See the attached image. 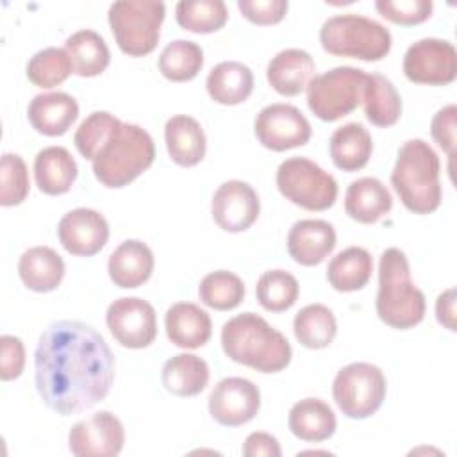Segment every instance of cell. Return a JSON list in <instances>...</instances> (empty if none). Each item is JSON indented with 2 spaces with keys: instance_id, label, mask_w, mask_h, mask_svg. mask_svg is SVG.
<instances>
[{
  "instance_id": "cell-35",
  "label": "cell",
  "mask_w": 457,
  "mask_h": 457,
  "mask_svg": "<svg viewBox=\"0 0 457 457\" xmlns=\"http://www.w3.org/2000/svg\"><path fill=\"white\" fill-rule=\"evenodd\" d=\"M204 66V50L189 39L168 43L159 55V71L171 82H186L198 75Z\"/></svg>"
},
{
  "instance_id": "cell-5",
  "label": "cell",
  "mask_w": 457,
  "mask_h": 457,
  "mask_svg": "<svg viewBox=\"0 0 457 457\" xmlns=\"http://www.w3.org/2000/svg\"><path fill=\"white\" fill-rule=\"evenodd\" d=\"M154 157L152 136L139 125L120 121L95 154L93 173L105 187L118 189L146 171Z\"/></svg>"
},
{
  "instance_id": "cell-41",
  "label": "cell",
  "mask_w": 457,
  "mask_h": 457,
  "mask_svg": "<svg viewBox=\"0 0 457 457\" xmlns=\"http://www.w3.org/2000/svg\"><path fill=\"white\" fill-rule=\"evenodd\" d=\"M0 204L12 207L21 204L29 195V170L18 154H4L0 164Z\"/></svg>"
},
{
  "instance_id": "cell-20",
  "label": "cell",
  "mask_w": 457,
  "mask_h": 457,
  "mask_svg": "<svg viewBox=\"0 0 457 457\" xmlns=\"http://www.w3.org/2000/svg\"><path fill=\"white\" fill-rule=\"evenodd\" d=\"M154 264V253L146 243L139 239H127L109 255L107 271L114 286L134 289L150 278Z\"/></svg>"
},
{
  "instance_id": "cell-12",
  "label": "cell",
  "mask_w": 457,
  "mask_h": 457,
  "mask_svg": "<svg viewBox=\"0 0 457 457\" xmlns=\"http://www.w3.org/2000/svg\"><path fill=\"white\" fill-rule=\"evenodd\" d=\"M253 132L264 148L284 152L305 145L312 129L302 111L291 104H270L259 111Z\"/></svg>"
},
{
  "instance_id": "cell-7",
  "label": "cell",
  "mask_w": 457,
  "mask_h": 457,
  "mask_svg": "<svg viewBox=\"0 0 457 457\" xmlns=\"http://www.w3.org/2000/svg\"><path fill=\"white\" fill-rule=\"evenodd\" d=\"M166 7L161 0H118L107 20L120 50L132 57L154 52L159 43Z\"/></svg>"
},
{
  "instance_id": "cell-27",
  "label": "cell",
  "mask_w": 457,
  "mask_h": 457,
  "mask_svg": "<svg viewBox=\"0 0 457 457\" xmlns=\"http://www.w3.org/2000/svg\"><path fill=\"white\" fill-rule=\"evenodd\" d=\"M205 87L216 104L237 105L252 95L253 73L239 61H223L209 71Z\"/></svg>"
},
{
  "instance_id": "cell-23",
  "label": "cell",
  "mask_w": 457,
  "mask_h": 457,
  "mask_svg": "<svg viewBox=\"0 0 457 457\" xmlns=\"http://www.w3.org/2000/svg\"><path fill=\"white\" fill-rule=\"evenodd\" d=\"M164 141L171 161L179 166L191 168L205 157L207 139L202 125L193 116H171L164 125Z\"/></svg>"
},
{
  "instance_id": "cell-14",
  "label": "cell",
  "mask_w": 457,
  "mask_h": 457,
  "mask_svg": "<svg viewBox=\"0 0 457 457\" xmlns=\"http://www.w3.org/2000/svg\"><path fill=\"white\" fill-rule=\"evenodd\" d=\"M125 430L109 411H98L77 421L68 434V448L77 457H114L121 452Z\"/></svg>"
},
{
  "instance_id": "cell-1",
  "label": "cell",
  "mask_w": 457,
  "mask_h": 457,
  "mask_svg": "<svg viewBox=\"0 0 457 457\" xmlns=\"http://www.w3.org/2000/svg\"><path fill=\"white\" fill-rule=\"evenodd\" d=\"M34 380L43 403L54 412H84L111 391L114 355L93 327L73 320L54 321L39 336Z\"/></svg>"
},
{
  "instance_id": "cell-31",
  "label": "cell",
  "mask_w": 457,
  "mask_h": 457,
  "mask_svg": "<svg viewBox=\"0 0 457 457\" xmlns=\"http://www.w3.org/2000/svg\"><path fill=\"white\" fill-rule=\"evenodd\" d=\"M161 380L171 395L195 396L202 393L209 382V366L195 353H179L164 362Z\"/></svg>"
},
{
  "instance_id": "cell-34",
  "label": "cell",
  "mask_w": 457,
  "mask_h": 457,
  "mask_svg": "<svg viewBox=\"0 0 457 457\" xmlns=\"http://www.w3.org/2000/svg\"><path fill=\"white\" fill-rule=\"evenodd\" d=\"M293 332L298 343L305 348H327L337 332L336 316L323 303H309L296 312L293 320Z\"/></svg>"
},
{
  "instance_id": "cell-40",
  "label": "cell",
  "mask_w": 457,
  "mask_h": 457,
  "mask_svg": "<svg viewBox=\"0 0 457 457\" xmlns=\"http://www.w3.org/2000/svg\"><path fill=\"white\" fill-rule=\"evenodd\" d=\"M120 125V120L107 111L91 112L75 130L73 143L79 154L84 159L93 161L95 154L102 146V143L109 137V134Z\"/></svg>"
},
{
  "instance_id": "cell-21",
  "label": "cell",
  "mask_w": 457,
  "mask_h": 457,
  "mask_svg": "<svg viewBox=\"0 0 457 457\" xmlns=\"http://www.w3.org/2000/svg\"><path fill=\"white\" fill-rule=\"evenodd\" d=\"M27 116L39 134L62 136L77 120L79 104L64 91L41 93L30 100Z\"/></svg>"
},
{
  "instance_id": "cell-33",
  "label": "cell",
  "mask_w": 457,
  "mask_h": 457,
  "mask_svg": "<svg viewBox=\"0 0 457 457\" xmlns=\"http://www.w3.org/2000/svg\"><path fill=\"white\" fill-rule=\"evenodd\" d=\"M364 114L377 127H391L402 116V98L393 82L380 75H368L362 93Z\"/></svg>"
},
{
  "instance_id": "cell-46",
  "label": "cell",
  "mask_w": 457,
  "mask_h": 457,
  "mask_svg": "<svg viewBox=\"0 0 457 457\" xmlns=\"http://www.w3.org/2000/svg\"><path fill=\"white\" fill-rule=\"evenodd\" d=\"M245 457H280L282 450L275 436L268 432H252L243 443Z\"/></svg>"
},
{
  "instance_id": "cell-9",
  "label": "cell",
  "mask_w": 457,
  "mask_h": 457,
  "mask_svg": "<svg viewBox=\"0 0 457 457\" xmlns=\"http://www.w3.org/2000/svg\"><path fill=\"white\" fill-rule=\"evenodd\" d=\"M275 180L282 196L307 211H325L337 198L336 179L307 157L282 161Z\"/></svg>"
},
{
  "instance_id": "cell-11",
  "label": "cell",
  "mask_w": 457,
  "mask_h": 457,
  "mask_svg": "<svg viewBox=\"0 0 457 457\" xmlns=\"http://www.w3.org/2000/svg\"><path fill=\"white\" fill-rule=\"evenodd\" d=\"M403 73L411 82L446 86L457 77L455 46L439 37H423L412 43L403 55Z\"/></svg>"
},
{
  "instance_id": "cell-4",
  "label": "cell",
  "mask_w": 457,
  "mask_h": 457,
  "mask_svg": "<svg viewBox=\"0 0 457 457\" xmlns=\"http://www.w3.org/2000/svg\"><path fill=\"white\" fill-rule=\"evenodd\" d=\"M391 184L405 209L414 214H430L441 204L439 157L423 139L405 141L391 171Z\"/></svg>"
},
{
  "instance_id": "cell-25",
  "label": "cell",
  "mask_w": 457,
  "mask_h": 457,
  "mask_svg": "<svg viewBox=\"0 0 457 457\" xmlns=\"http://www.w3.org/2000/svg\"><path fill=\"white\" fill-rule=\"evenodd\" d=\"M18 275L36 293L54 291L64 277V261L50 246H32L18 261Z\"/></svg>"
},
{
  "instance_id": "cell-32",
  "label": "cell",
  "mask_w": 457,
  "mask_h": 457,
  "mask_svg": "<svg viewBox=\"0 0 457 457\" xmlns=\"http://www.w3.org/2000/svg\"><path fill=\"white\" fill-rule=\"evenodd\" d=\"M64 50L71 61L73 73L80 77H96L109 66L111 52L105 39L91 30H77L73 32L66 43Z\"/></svg>"
},
{
  "instance_id": "cell-15",
  "label": "cell",
  "mask_w": 457,
  "mask_h": 457,
  "mask_svg": "<svg viewBox=\"0 0 457 457\" xmlns=\"http://www.w3.org/2000/svg\"><path fill=\"white\" fill-rule=\"evenodd\" d=\"M261 409L259 387L243 377L220 380L209 395V412L223 427H239L255 418Z\"/></svg>"
},
{
  "instance_id": "cell-26",
  "label": "cell",
  "mask_w": 457,
  "mask_h": 457,
  "mask_svg": "<svg viewBox=\"0 0 457 457\" xmlns=\"http://www.w3.org/2000/svg\"><path fill=\"white\" fill-rule=\"evenodd\" d=\"M328 152L336 168L343 171H357L368 164L373 152V141L362 123L352 121L332 132Z\"/></svg>"
},
{
  "instance_id": "cell-38",
  "label": "cell",
  "mask_w": 457,
  "mask_h": 457,
  "mask_svg": "<svg viewBox=\"0 0 457 457\" xmlns=\"http://www.w3.org/2000/svg\"><path fill=\"white\" fill-rule=\"evenodd\" d=\"M300 287L298 280L284 270L264 271L255 286L259 303L270 312H282L295 305Z\"/></svg>"
},
{
  "instance_id": "cell-28",
  "label": "cell",
  "mask_w": 457,
  "mask_h": 457,
  "mask_svg": "<svg viewBox=\"0 0 457 457\" xmlns=\"http://www.w3.org/2000/svg\"><path fill=\"white\" fill-rule=\"evenodd\" d=\"M77 162L64 146H46L34 159V179L45 195L70 191L77 179Z\"/></svg>"
},
{
  "instance_id": "cell-17",
  "label": "cell",
  "mask_w": 457,
  "mask_h": 457,
  "mask_svg": "<svg viewBox=\"0 0 457 457\" xmlns=\"http://www.w3.org/2000/svg\"><path fill=\"white\" fill-rule=\"evenodd\" d=\"M57 236L64 250L71 255L91 257L105 246L109 239V223L98 211L79 207L61 218Z\"/></svg>"
},
{
  "instance_id": "cell-18",
  "label": "cell",
  "mask_w": 457,
  "mask_h": 457,
  "mask_svg": "<svg viewBox=\"0 0 457 457\" xmlns=\"http://www.w3.org/2000/svg\"><path fill=\"white\" fill-rule=\"evenodd\" d=\"M336 246V230L325 220H298L287 234V252L302 266L320 264Z\"/></svg>"
},
{
  "instance_id": "cell-24",
  "label": "cell",
  "mask_w": 457,
  "mask_h": 457,
  "mask_svg": "<svg viewBox=\"0 0 457 457\" xmlns=\"http://www.w3.org/2000/svg\"><path fill=\"white\" fill-rule=\"evenodd\" d=\"M393 207L389 189L375 177H361L346 187L345 211L359 223H375Z\"/></svg>"
},
{
  "instance_id": "cell-45",
  "label": "cell",
  "mask_w": 457,
  "mask_h": 457,
  "mask_svg": "<svg viewBox=\"0 0 457 457\" xmlns=\"http://www.w3.org/2000/svg\"><path fill=\"white\" fill-rule=\"evenodd\" d=\"M0 377L2 380H14L21 375L25 366V346L20 337L9 334H4L0 337Z\"/></svg>"
},
{
  "instance_id": "cell-36",
  "label": "cell",
  "mask_w": 457,
  "mask_h": 457,
  "mask_svg": "<svg viewBox=\"0 0 457 457\" xmlns=\"http://www.w3.org/2000/svg\"><path fill=\"white\" fill-rule=\"evenodd\" d=\"M175 18L184 30L209 34L227 23L228 11L223 0H180L175 5Z\"/></svg>"
},
{
  "instance_id": "cell-2",
  "label": "cell",
  "mask_w": 457,
  "mask_h": 457,
  "mask_svg": "<svg viewBox=\"0 0 457 457\" xmlns=\"http://www.w3.org/2000/svg\"><path fill=\"white\" fill-rule=\"evenodd\" d=\"M221 348L228 359L262 373H277L291 362V345L262 316L243 312L221 328Z\"/></svg>"
},
{
  "instance_id": "cell-47",
  "label": "cell",
  "mask_w": 457,
  "mask_h": 457,
  "mask_svg": "<svg viewBox=\"0 0 457 457\" xmlns=\"http://www.w3.org/2000/svg\"><path fill=\"white\" fill-rule=\"evenodd\" d=\"M436 318L448 330H455V289L443 291L436 300Z\"/></svg>"
},
{
  "instance_id": "cell-10",
  "label": "cell",
  "mask_w": 457,
  "mask_h": 457,
  "mask_svg": "<svg viewBox=\"0 0 457 457\" xmlns=\"http://www.w3.org/2000/svg\"><path fill=\"white\" fill-rule=\"evenodd\" d=\"M386 377L371 362H352L337 371L332 382V396L339 411L352 420L375 414L386 398Z\"/></svg>"
},
{
  "instance_id": "cell-37",
  "label": "cell",
  "mask_w": 457,
  "mask_h": 457,
  "mask_svg": "<svg viewBox=\"0 0 457 457\" xmlns=\"http://www.w3.org/2000/svg\"><path fill=\"white\" fill-rule=\"evenodd\" d=\"M200 302L216 311L236 309L245 298L243 280L227 270L207 273L198 286Z\"/></svg>"
},
{
  "instance_id": "cell-29",
  "label": "cell",
  "mask_w": 457,
  "mask_h": 457,
  "mask_svg": "<svg viewBox=\"0 0 457 457\" xmlns=\"http://www.w3.org/2000/svg\"><path fill=\"white\" fill-rule=\"evenodd\" d=\"M287 425L298 439L320 443L336 432L337 421L328 403L320 398H303L291 407Z\"/></svg>"
},
{
  "instance_id": "cell-42",
  "label": "cell",
  "mask_w": 457,
  "mask_h": 457,
  "mask_svg": "<svg viewBox=\"0 0 457 457\" xmlns=\"http://www.w3.org/2000/svg\"><path fill=\"white\" fill-rule=\"evenodd\" d=\"M430 0H377L375 9L389 21L400 25H418L432 14Z\"/></svg>"
},
{
  "instance_id": "cell-8",
  "label": "cell",
  "mask_w": 457,
  "mask_h": 457,
  "mask_svg": "<svg viewBox=\"0 0 457 457\" xmlns=\"http://www.w3.org/2000/svg\"><path fill=\"white\" fill-rule=\"evenodd\" d=\"M368 73L353 66H336L314 75L307 89L311 112L323 121H336L362 104Z\"/></svg>"
},
{
  "instance_id": "cell-30",
  "label": "cell",
  "mask_w": 457,
  "mask_h": 457,
  "mask_svg": "<svg viewBox=\"0 0 457 457\" xmlns=\"http://www.w3.org/2000/svg\"><path fill=\"white\" fill-rule=\"evenodd\" d=\"M373 271V259L362 246H348L336 253L327 266L328 284L341 293L362 289Z\"/></svg>"
},
{
  "instance_id": "cell-13",
  "label": "cell",
  "mask_w": 457,
  "mask_h": 457,
  "mask_svg": "<svg viewBox=\"0 0 457 457\" xmlns=\"http://www.w3.org/2000/svg\"><path fill=\"white\" fill-rule=\"evenodd\" d=\"M105 323L112 337L125 348H146L157 336V316L143 298L123 296L114 300L105 312Z\"/></svg>"
},
{
  "instance_id": "cell-43",
  "label": "cell",
  "mask_w": 457,
  "mask_h": 457,
  "mask_svg": "<svg viewBox=\"0 0 457 457\" xmlns=\"http://www.w3.org/2000/svg\"><path fill=\"white\" fill-rule=\"evenodd\" d=\"M287 7V0H237L241 14L257 25H273L282 21Z\"/></svg>"
},
{
  "instance_id": "cell-16",
  "label": "cell",
  "mask_w": 457,
  "mask_h": 457,
  "mask_svg": "<svg viewBox=\"0 0 457 457\" xmlns=\"http://www.w3.org/2000/svg\"><path fill=\"white\" fill-rule=\"evenodd\" d=\"M261 212L255 189L243 180H227L212 195L211 214L225 232H243L250 228Z\"/></svg>"
},
{
  "instance_id": "cell-3",
  "label": "cell",
  "mask_w": 457,
  "mask_h": 457,
  "mask_svg": "<svg viewBox=\"0 0 457 457\" xmlns=\"http://www.w3.org/2000/svg\"><path fill=\"white\" fill-rule=\"evenodd\" d=\"M378 318L398 330L416 327L425 318V295L411 280L407 255L400 248H386L378 262Z\"/></svg>"
},
{
  "instance_id": "cell-6",
  "label": "cell",
  "mask_w": 457,
  "mask_h": 457,
  "mask_svg": "<svg viewBox=\"0 0 457 457\" xmlns=\"http://www.w3.org/2000/svg\"><path fill=\"white\" fill-rule=\"evenodd\" d=\"M320 43L332 55L380 61L389 54L393 39L382 23L368 16L346 12L323 21Z\"/></svg>"
},
{
  "instance_id": "cell-19",
  "label": "cell",
  "mask_w": 457,
  "mask_h": 457,
  "mask_svg": "<svg viewBox=\"0 0 457 457\" xmlns=\"http://www.w3.org/2000/svg\"><path fill=\"white\" fill-rule=\"evenodd\" d=\"M314 71L316 64L309 52L302 48H286L268 62L266 79L278 95L296 96L309 86Z\"/></svg>"
},
{
  "instance_id": "cell-22",
  "label": "cell",
  "mask_w": 457,
  "mask_h": 457,
  "mask_svg": "<svg viewBox=\"0 0 457 457\" xmlns=\"http://www.w3.org/2000/svg\"><path fill=\"white\" fill-rule=\"evenodd\" d=\"M164 327L168 339L180 348L204 346L212 332L209 314L191 302H177L164 314Z\"/></svg>"
},
{
  "instance_id": "cell-44",
  "label": "cell",
  "mask_w": 457,
  "mask_h": 457,
  "mask_svg": "<svg viewBox=\"0 0 457 457\" xmlns=\"http://www.w3.org/2000/svg\"><path fill=\"white\" fill-rule=\"evenodd\" d=\"M455 120H457V107L450 104L439 109L430 121L432 139L448 154L450 161L453 159V150H455Z\"/></svg>"
},
{
  "instance_id": "cell-39",
  "label": "cell",
  "mask_w": 457,
  "mask_h": 457,
  "mask_svg": "<svg viewBox=\"0 0 457 457\" xmlns=\"http://www.w3.org/2000/svg\"><path fill=\"white\" fill-rule=\"evenodd\" d=\"M73 73L71 61L62 48L48 46L36 52L27 62V79L37 86L50 89L62 84Z\"/></svg>"
}]
</instances>
